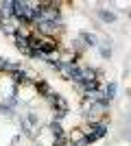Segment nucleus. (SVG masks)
Wrapping results in <instances>:
<instances>
[{
    "instance_id": "nucleus-13",
    "label": "nucleus",
    "mask_w": 131,
    "mask_h": 146,
    "mask_svg": "<svg viewBox=\"0 0 131 146\" xmlns=\"http://www.w3.org/2000/svg\"><path fill=\"white\" fill-rule=\"evenodd\" d=\"M100 55H103V57H105V59H107V57L112 55V50H109V48H100Z\"/></svg>"
},
{
    "instance_id": "nucleus-3",
    "label": "nucleus",
    "mask_w": 131,
    "mask_h": 146,
    "mask_svg": "<svg viewBox=\"0 0 131 146\" xmlns=\"http://www.w3.org/2000/svg\"><path fill=\"white\" fill-rule=\"evenodd\" d=\"M70 142H72L74 146H87V144H90V142H87V137L81 133V129H76V131H72V133H70Z\"/></svg>"
},
{
    "instance_id": "nucleus-4",
    "label": "nucleus",
    "mask_w": 131,
    "mask_h": 146,
    "mask_svg": "<svg viewBox=\"0 0 131 146\" xmlns=\"http://www.w3.org/2000/svg\"><path fill=\"white\" fill-rule=\"evenodd\" d=\"M57 29H59V26H57L55 22H42V24H39V31H42L44 35H53V33H57Z\"/></svg>"
},
{
    "instance_id": "nucleus-9",
    "label": "nucleus",
    "mask_w": 131,
    "mask_h": 146,
    "mask_svg": "<svg viewBox=\"0 0 131 146\" xmlns=\"http://www.w3.org/2000/svg\"><path fill=\"white\" fill-rule=\"evenodd\" d=\"M39 92H42V94H44V96H46V98H50V96H53V90H50V85H48V83H39Z\"/></svg>"
},
{
    "instance_id": "nucleus-8",
    "label": "nucleus",
    "mask_w": 131,
    "mask_h": 146,
    "mask_svg": "<svg viewBox=\"0 0 131 146\" xmlns=\"http://www.w3.org/2000/svg\"><path fill=\"white\" fill-rule=\"evenodd\" d=\"M26 81V74L22 72V70H18V72H13V83L15 85H20V83H24Z\"/></svg>"
},
{
    "instance_id": "nucleus-2",
    "label": "nucleus",
    "mask_w": 131,
    "mask_h": 146,
    "mask_svg": "<svg viewBox=\"0 0 131 146\" xmlns=\"http://www.w3.org/2000/svg\"><path fill=\"white\" fill-rule=\"evenodd\" d=\"M13 5L15 2H11V0H7V2H0V20L5 22V20H9L13 15Z\"/></svg>"
},
{
    "instance_id": "nucleus-5",
    "label": "nucleus",
    "mask_w": 131,
    "mask_h": 146,
    "mask_svg": "<svg viewBox=\"0 0 131 146\" xmlns=\"http://www.w3.org/2000/svg\"><path fill=\"white\" fill-rule=\"evenodd\" d=\"M53 105H55L57 109L59 111H66V113H68V103H66V100H63L61 96H59V94H57L55 96V100H53Z\"/></svg>"
},
{
    "instance_id": "nucleus-15",
    "label": "nucleus",
    "mask_w": 131,
    "mask_h": 146,
    "mask_svg": "<svg viewBox=\"0 0 131 146\" xmlns=\"http://www.w3.org/2000/svg\"><path fill=\"white\" fill-rule=\"evenodd\" d=\"M129 18H131V13H129Z\"/></svg>"
},
{
    "instance_id": "nucleus-12",
    "label": "nucleus",
    "mask_w": 131,
    "mask_h": 146,
    "mask_svg": "<svg viewBox=\"0 0 131 146\" xmlns=\"http://www.w3.org/2000/svg\"><path fill=\"white\" fill-rule=\"evenodd\" d=\"M72 44H74V48L79 50V52H81V50H83V39H81V37H79V39H74V42H72Z\"/></svg>"
},
{
    "instance_id": "nucleus-1",
    "label": "nucleus",
    "mask_w": 131,
    "mask_h": 146,
    "mask_svg": "<svg viewBox=\"0 0 131 146\" xmlns=\"http://www.w3.org/2000/svg\"><path fill=\"white\" fill-rule=\"evenodd\" d=\"M35 11H37V5H29V2H15L13 5V15L22 20L24 24L35 20Z\"/></svg>"
},
{
    "instance_id": "nucleus-14",
    "label": "nucleus",
    "mask_w": 131,
    "mask_h": 146,
    "mask_svg": "<svg viewBox=\"0 0 131 146\" xmlns=\"http://www.w3.org/2000/svg\"><path fill=\"white\" fill-rule=\"evenodd\" d=\"M0 70H7V59H0Z\"/></svg>"
},
{
    "instance_id": "nucleus-6",
    "label": "nucleus",
    "mask_w": 131,
    "mask_h": 146,
    "mask_svg": "<svg viewBox=\"0 0 131 146\" xmlns=\"http://www.w3.org/2000/svg\"><path fill=\"white\" fill-rule=\"evenodd\" d=\"M81 39H83V42H87L90 46H96V42H98V37L94 35V33H81Z\"/></svg>"
},
{
    "instance_id": "nucleus-10",
    "label": "nucleus",
    "mask_w": 131,
    "mask_h": 146,
    "mask_svg": "<svg viewBox=\"0 0 131 146\" xmlns=\"http://www.w3.org/2000/svg\"><path fill=\"white\" fill-rule=\"evenodd\" d=\"M114 96H116V83H109V85H107V92H105V98L112 100Z\"/></svg>"
},
{
    "instance_id": "nucleus-7",
    "label": "nucleus",
    "mask_w": 131,
    "mask_h": 146,
    "mask_svg": "<svg viewBox=\"0 0 131 146\" xmlns=\"http://www.w3.org/2000/svg\"><path fill=\"white\" fill-rule=\"evenodd\" d=\"M50 131H53V135H55V140L63 135V129H61V124H59V122H53V124H50Z\"/></svg>"
},
{
    "instance_id": "nucleus-11",
    "label": "nucleus",
    "mask_w": 131,
    "mask_h": 146,
    "mask_svg": "<svg viewBox=\"0 0 131 146\" xmlns=\"http://www.w3.org/2000/svg\"><path fill=\"white\" fill-rule=\"evenodd\" d=\"M98 15L105 20V22H114V20H116V15H114V13H109V11H98Z\"/></svg>"
}]
</instances>
